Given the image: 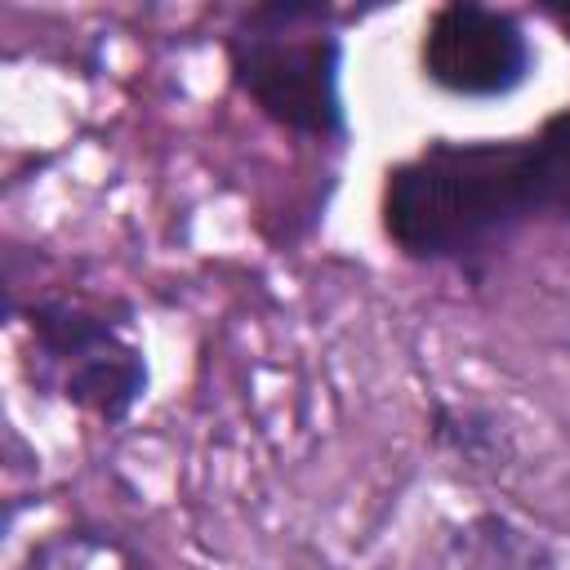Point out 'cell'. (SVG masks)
I'll use <instances>...</instances> for the list:
<instances>
[{
  "mask_svg": "<svg viewBox=\"0 0 570 570\" xmlns=\"http://www.w3.org/2000/svg\"><path fill=\"white\" fill-rule=\"evenodd\" d=\"M570 227V102L508 138H428L379 183L387 245L423 267L481 272L530 227Z\"/></svg>",
  "mask_w": 570,
  "mask_h": 570,
  "instance_id": "6da1fadb",
  "label": "cell"
},
{
  "mask_svg": "<svg viewBox=\"0 0 570 570\" xmlns=\"http://www.w3.org/2000/svg\"><path fill=\"white\" fill-rule=\"evenodd\" d=\"M227 80L276 129L347 147L352 116L343 98L347 40L321 0H263L236 13L223 36Z\"/></svg>",
  "mask_w": 570,
  "mask_h": 570,
  "instance_id": "7a4b0ae2",
  "label": "cell"
},
{
  "mask_svg": "<svg viewBox=\"0 0 570 570\" xmlns=\"http://www.w3.org/2000/svg\"><path fill=\"white\" fill-rule=\"evenodd\" d=\"M9 321L22 334V365L36 392L125 428L147 401L151 365L134 338V307L120 298L89 294H9Z\"/></svg>",
  "mask_w": 570,
  "mask_h": 570,
  "instance_id": "3957f363",
  "label": "cell"
},
{
  "mask_svg": "<svg viewBox=\"0 0 570 570\" xmlns=\"http://www.w3.org/2000/svg\"><path fill=\"white\" fill-rule=\"evenodd\" d=\"M539 67L525 18L485 0H445L419 36V76L463 102H499L530 85Z\"/></svg>",
  "mask_w": 570,
  "mask_h": 570,
  "instance_id": "277c9868",
  "label": "cell"
},
{
  "mask_svg": "<svg viewBox=\"0 0 570 570\" xmlns=\"http://www.w3.org/2000/svg\"><path fill=\"white\" fill-rule=\"evenodd\" d=\"M450 548L459 570H557V548L517 517L494 508L468 517L454 530Z\"/></svg>",
  "mask_w": 570,
  "mask_h": 570,
  "instance_id": "5b68a950",
  "label": "cell"
},
{
  "mask_svg": "<svg viewBox=\"0 0 570 570\" xmlns=\"http://www.w3.org/2000/svg\"><path fill=\"white\" fill-rule=\"evenodd\" d=\"M428 436L436 450H445L450 459H459L472 472H499L512 459V436H508L503 419L485 405L436 401L432 419H428Z\"/></svg>",
  "mask_w": 570,
  "mask_h": 570,
  "instance_id": "8992f818",
  "label": "cell"
},
{
  "mask_svg": "<svg viewBox=\"0 0 570 570\" xmlns=\"http://www.w3.org/2000/svg\"><path fill=\"white\" fill-rule=\"evenodd\" d=\"M98 548H102L98 539H89L80 530H62V534L40 539L18 570H89V561L98 557Z\"/></svg>",
  "mask_w": 570,
  "mask_h": 570,
  "instance_id": "52a82bcc",
  "label": "cell"
},
{
  "mask_svg": "<svg viewBox=\"0 0 570 570\" xmlns=\"http://www.w3.org/2000/svg\"><path fill=\"white\" fill-rule=\"evenodd\" d=\"M539 13L561 31V40L570 45V0H548V4H539Z\"/></svg>",
  "mask_w": 570,
  "mask_h": 570,
  "instance_id": "ba28073f",
  "label": "cell"
}]
</instances>
